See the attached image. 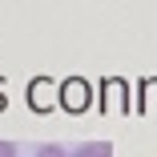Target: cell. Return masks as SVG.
I'll use <instances>...</instances> for the list:
<instances>
[{
	"label": "cell",
	"instance_id": "cell-1",
	"mask_svg": "<svg viewBox=\"0 0 157 157\" xmlns=\"http://www.w3.org/2000/svg\"><path fill=\"white\" fill-rule=\"evenodd\" d=\"M69 157H113V145H109V141H85V145H77Z\"/></svg>",
	"mask_w": 157,
	"mask_h": 157
},
{
	"label": "cell",
	"instance_id": "cell-2",
	"mask_svg": "<svg viewBox=\"0 0 157 157\" xmlns=\"http://www.w3.org/2000/svg\"><path fill=\"white\" fill-rule=\"evenodd\" d=\"M36 157H69V149L56 141H44V145H36Z\"/></svg>",
	"mask_w": 157,
	"mask_h": 157
},
{
	"label": "cell",
	"instance_id": "cell-3",
	"mask_svg": "<svg viewBox=\"0 0 157 157\" xmlns=\"http://www.w3.org/2000/svg\"><path fill=\"white\" fill-rule=\"evenodd\" d=\"M0 157H20V145L16 141H0Z\"/></svg>",
	"mask_w": 157,
	"mask_h": 157
}]
</instances>
